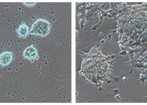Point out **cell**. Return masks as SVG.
Segmentation results:
<instances>
[{
    "label": "cell",
    "instance_id": "cell-2",
    "mask_svg": "<svg viewBox=\"0 0 147 105\" xmlns=\"http://www.w3.org/2000/svg\"><path fill=\"white\" fill-rule=\"evenodd\" d=\"M51 27V24L47 21L43 19H38L33 24L30 33L45 37L49 32Z\"/></svg>",
    "mask_w": 147,
    "mask_h": 105
},
{
    "label": "cell",
    "instance_id": "cell-4",
    "mask_svg": "<svg viewBox=\"0 0 147 105\" xmlns=\"http://www.w3.org/2000/svg\"><path fill=\"white\" fill-rule=\"evenodd\" d=\"M13 59V54L11 52L5 51L1 53L0 63L1 66H6L11 62Z\"/></svg>",
    "mask_w": 147,
    "mask_h": 105
},
{
    "label": "cell",
    "instance_id": "cell-3",
    "mask_svg": "<svg viewBox=\"0 0 147 105\" xmlns=\"http://www.w3.org/2000/svg\"><path fill=\"white\" fill-rule=\"evenodd\" d=\"M23 57L24 58L28 59L31 61L38 59L37 50L33 45L28 47L25 50L23 53Z\"/></svg>",
    "mask_w": 147,
    "mask_h": 105
},
{
    "label": "cell",
    "instance_id": "cell-5",
    "mask_svg": "<svg viewBox=\"0 0 147 105\" xmlns=\"http://www.w3.org/2000/svg\"><path fill=\"white\" fill-rule=\"evenodd\" d=\"M17 32L20 37H26L29 34L28 27L25 24H22L17 29Z\"/></svg>",
    "mask_w": 147,
    "mask_h": 105
},
{
    "label": "cell",
    "instance_id": "cell-1",
    "mask_svg": "<svg viewBox=\"0 0 147 105\" xmlns=\"http://www.w3.org/2000/svg\"><path fill=\"white\" fill-rule=\"evenodd\" d=\"M82 72L83 75L93 83H101L109 75V67L103 59H88L82 63Z\"/></svg>",
    "mask_w": 147,
    "mask_h": 105
},
{
    "label": "cell",
    "instance_id": "cell-6",
    "mask_svg": "<svg viewBox=\"0 0 147 105\" xmlns=\"http://www.w3.org/2000/svg\"><path fill=\"white\" fill-rule=\"evenodd\" d=\"M24 3L26 4V5H28V6H31L34 5L35 3Z\"/></svg>",
    "mask_w": 147,
    "mask_h": 105
}]
</instances>
